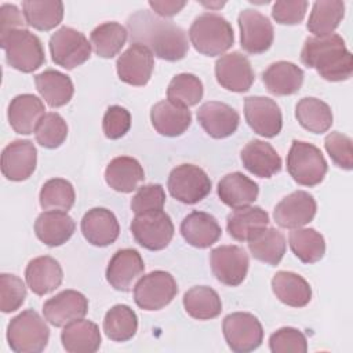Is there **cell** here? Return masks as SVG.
<instances>
[{
	"instance_id": "6da1fadb",
	"label": "cell",
	"mask_w": 353,
	"mask_h": 353,
	"mask_svg": "<svg viewBox=\"0 0 353 353\" xmlns=\"http://www.w3.org/2000/svg\"><path fill=\"white\" fill-rule=\"evenodd\" d=\"M127 30L131 43L145 46L160 59L176 62L189 51L185 29L174 21L157 17L153 11L138 10L127 19Z\"/></svg>"
},
{
	"instance_id": "7a4b0ae2",
	"label": "cell",
	"mask_w": 353,
	"mask_h": 353,
	"mask_svg": "<svg viewBox=\"0 0 353 353\" xmlns=\"http://www.w3.org/2000/svg\"><path fill=\"white\" fill-rule=\"evenodd\" d=\"M301 61L305 66L316 69L327 81H343L353 73L352 52L336 33L307 37L301 51Z\"/></svg>"
},
{
	"instance_id": "3957f363",
	"label": "cell",
	"mask_w": 353,
	"mask_h": 353,
	"mask_svg": "<svg viewBox=\"0 0 353 353\" xmlns=\"http://www.w3.org/2000/svg\"><path fill=\"white\" fill-rule=\"evenodd\" d=\"M189 39L196 51L205 57L226 52L234 43L232 25L222 15L204 12L194 18L189 28Z\"/></svg>"
},
{
	"instance_id": "277c9868",
	"label": "cell",
	"mask_w": 353,
	"mask_h": 353,
	"mask_svg": "<svg viewBox=\"0 0 353 353\" xmlns=\"http://www.w3.org/2000/svg\"><path fill=\"white\" fill-rule=\"evenodd\" d=\"M50 328L46 320L33 309L12 317L7 327V342L17 353H40L47 347Z\"/></svg>"
},
{
	"instance_id": "5b68a950",
	"label": "cell",
	"mask_w": 353,
	"mask_h": 353,
	"mask_svg": "<svg viewBox=\"0 0 353 353\" xmlns=\"http://www.w3.org/2000/svg\"><path fill=\"white\" fill-rule=\"evenodd\" d=\"M0 46L6 52L7 63L22 73H32L46 62L40 39L28 29H14L0 34Z\"/></svg>"
},
{
	"instance_id": "8992f818",
	"label": "cell",
	"mask_w": 353,
	"mask_h": 353,
	"mask_svg": "<svg viewBox=\"0 0 353 353\" xmlns=\"http://www.w3.org/2000/svg\"><path fill=\"white\" fill-rule=\"evenodd\" d=\"M287 171L298 185L312 188L323 182L328 165L317 146L295 139L287 154Z\"/></svg>"
},
{
	"instance_id": "52a82bcc",
	"label": "cell",
	"mask_w": 353,
	"mask_h": 353,
	"mask_svg": "<svg viewBox=\"0 0 353 353\" xmlns=\"http://www.w3.org/2000/svg\"><path fill=\"white\" fill-rule=\"evenodd\" d=\"M130 230L135 241L146 250H164L174 237V223L163 210L135 214Z\"/></svg>"
},
{
	"instance_id": "ba28073f",
	"label": "cell",
	"mask_w": 353,
	"mask_h": 353,
	"mask_svg": "<svg viewBox=\"0 0 353 353\" xmlns=\"http://www.w3.org/2000/svg\"><path fill=\"white\" fill-rule=\"evenodd\" d=\"M167 188L175 200L196 204L210 194L212 185L207 172L199 165L181 164L171 170Z\"/></svg>"
},
{
	"instance_id": "9c48e42d",
	"label": "cell",
	"mask_w": 353,
	"mask_h": 353,
	"mask_svg": "<svg viewBox=\"0 0 353 353\" xmlns=\"http://www.w3.org/2000/svg\"><path fill=\"white\" fill-rule=\"evenodd\" d=\"M178 285L168 272L154 270L142 276L134 287V301L142 310H160L171 303Z\"/></svg>"
},
{
	"instance_id": "30bf717a",
	"label": "cell",
	"mask_w": 353,
	"mask_h": 353,
	"mask_svg": "<svg viewBox=\"0 0 353 353\" xmlns=\"http://www.w3.org/2000/svg\"><path fill=\"white\" fill-rule=\"evenodd\" d=\"M50 52L55 65L72 70L91 57V43L79 30L62 26L50 39Z\"/></svg>"
},
{
	"instance_id": "8fae6325",
	"label": "cell",
	"mask_w": 353,
	"mask_h": 353,
	"mask_svg": "<svg viewBox=\"0 0 353 353\" xmlns=\"http://www.w3.org/2000/svg\"><path fill=\"white\" fill-rule=\"evenodd\" d=\"M222 331L228 346L236 353H248L258 349L263 339L261 321L251 313L236 312L223 319Z\"/></svg>"
},
{
	"instance_id": "7c38bea8",
	"label": "cell",
	"mask_w": 353,
	"mask_h": 353,
	"mask_svg": "<svg viewBox=\"0 0 353 353\" xmlns=\"http://www.w3.org/2000/svg\"><path fill=\"white\" fill-rule=\"evenodd\" d=\"M240 43L245 52L258 55L270 48L274 39L273 25L262 12L245 8L239 14Z\"/></svg>"
},
{
	"instance_id": "4fadbf2b",
	"label": "cell",
	"mask_w": 353,
	"mask_h": 353,
	"mask_svg": "<svg viewBox=\"0 0 353 353\" xmlns=\"http://www.w3.org/2000/svg\"><path fill=\"white\" fill-rule=\"evenodd\" d=\"M210 265L216 280L225 285H240L248 272V255L239 245H219L210 254Z\"/></svg>"
},
{
	"instance_id": "5bb4252c",
	"label": "cell",
	"mask_w": 353,
	"mask_h": 353,
	"mask_svg": "<svg viewBox=\"0 0 353 353\" xmlns=\"http://www.w3.org/2000/svg\"><path fill=\"white\" fill-rule=\"evenodd\" d=\"M215 77L225 90L232 92H245L251 88L255 80V73L248 58L240 51H233L216 59Z\"/></svg>"
},
{
	"instance_id": "9a60e30c",
	"label": "cell",
	"mask_w": 353,
	"mask_h": 353,
	"mask_svg": "<svg viewBox=\"0 0 353 353\" xmlns=\"http://www.w3.org/2000/svg\"><path fill=\"white\" fill-rule=\"evenodd\" d=\"M244 116L251 130L261 137L273 138L281 131V110L272 98L247 97L244 99Z\"/></svg>"
},
{
	"instance_id": "2e32d148",
	"label": "cell",
	"mask_w": 353,
	"mask_h": 353,
	"mask_svg": "<svg viewBox=\"0 0 353 353\" xmlns=\"http://www.w3.org/2000/svg\"><path fill=\"white\" fill-rule=\"evenodd\" d=\"M154 66L153 54L142 44L131 43V46L117 58L116 70L119 79L130 85L142 87L152 77Z\"/></svg>"
},
{
	"instance_id": "e0dca14e",
	"label": "cell",
	"mask_w": 353,
	"mask_h": 353,
	"mask_svg": "<svg viewBox=\"0 0 353 353\" xmlns=\"http://www.w3.org/2000/svg\"><path fill=\"white\" fill-rule=\"evenodd\" d=\"M317 211L314 197L305 192L296 190L285 196L273 211L276 223L284 229L302 228L313 221Z\"/></svg>"
},
{
	"instance_id": "ac0fdd59",
	"label": "cell",
	"mask_w": 353,
	"mask_h": 353,
	"mask_svg": "<svg viewBox=\"0 0 353 353\" xmlns=\"http://www.w3.org/2000/svg\"><path fill=\"white\" fill-rule=\"evenodd\" d=\"M37 150L28 139H15L1 152V172L12 182L28 179L36 170Z\"/></svg>"
},
{
	"instance_id": "d6986e66",
	"label": "cell",
	"mask_w": 353,
	"mask_h": 353,
	"mask_svg": "<svg viewBox=\"0 0 353 353\" xmlns=\"http://www.w3.org/2000/svg\"><path fill=\"white\" fill-rule=\"evenodd\" d=\"M88 312V299L76 290H65L47 299L43 305L44 319L54 327L83 319Z\"/></svg>"
},
{
	"instance_id": "ffe728a7",
	"label": "cell",
	"mask_w": 353,
	"mask_h": 353,
	"mask_svg": "<svg viewBox=\"0 0 353 353\" xmlns=\"http://www.w3.org/2000/svg\"><path fill=\"white\" fill-rule=\"evenodd\" d=\"M197 121L211 138L223 139L236 132L240 116L232 106L223 102L208 101L199 108Z\"/></svg>"
},
{
	"instance_id": "44dd1931",
	"label": "cell",
	"mask_w": 353,
	"mask_h": 353,
	"mask_svg": "<svg viewBox=\"0 0 353 353\" xmlns=\"http://www.w3.org/2000/svg\"><path fill=\"white\" fill-rule=\"evenodd\" d=\"M145 272L141 254L134 248H123L113 254L106 268V280L117 291L127 292Z\"/></svg>"
},
{
	"instance_id": "7402d4cb",
	"label": "cell",
	"mask_w": 353,
	"mask_h": 353,
	"mask_svg": "<svg viewBox=\"0 0 353 353\" xmlns=\"http://www.w3.org/2000/svg\"><path fill=\"white\" fill-rule=\"evenodd\" d=\"M81 233L84 239L95 247H106L114 243L120 233L116 215L106 208L95 207L88 210L81 219Z\"/></svg>"
},
{
	"instance_id": "603a6c76",
	"label": "cell",
	"mask_w": 353,
	"mask_h": 353,
	"mask_svg": "<svg viewBox=\"0 0 353 353\" xmlns=\"http://www.w3.org/2000/svg\"><path fill=\"white\" fill-rule=\"evenodd\" d=\"M44 114L46 108L43 101L33 94L17 95L11 99L7 110L11 128L21 135L33 134Z\"/></svg>"
},
{
	"instance_id": "cb8c5ba5",
	"label": "cell",
	"mask_w": 353,
	"mask_h": 353,
	"mask_svg": "<svg viewBox=\"0 0 353 353\" xmlns=\"http://www.w3.org/2000/svg\"><path fill=\"white\" fill-rule=\"evenodd\" d=\"M25 280L33 294L43 296L62 284L63 270L52 256H37L29 261L25 269Z\"/></svg>"
},
{
	"instance_id": "d4e9b609",
	"label": "cell",
	"mask_w": 353,
	"mask_h": 353,
	"mask_svg": "<svg viewBox=\"0 0 353 353\" xmlns=\"http://www.w3.org/2000/svg\"><path fill=\"white\" fill-rule=\"evenodd\" d=\"M240 159L244 168L259 178H270L281 170V157L276 149L261 139L250 141L241 149Z\"/></svg>"
},
{
	"instance_id": "484cf974",
	"label": "cell",
	"mask_w": 353,
	"mask_h": 353,
	"mask_svg": "<svg viewBox=\"0 0 353 353\" xmlns=\"http://www.w3.org/2000/svg\"><path fill=\"white\" fill-rule=\"evenodd\" d=\"M181 234L188 244L196 248H208L222 236V229L208 212L192 211L181 223Z\"/></svg>"
},
{
	"instance_id": "4316f807",
	"label": "cell",
	"mask_w": 353,
	"mask_h": 353,
	"mask_svg": "<svg viewBox=\"0 0 353 353\" xmlns=\"http://www.w3.org/2000/svg\"><path fill=\"white\" fill-rule=\"evenodd\" d=\"M150 121L160 135L179 137L190 127L192 113L188 108L164 99L152 106Z\"/></svg>"
},
{
	"instance_id": "83f0119b",
	"label": "cell",
	"mask_w": 353,
	"mask_h": 353,
	"mask_svg": "<svg viewBox=\"0 0 353 353\" xmlns=\"http://www.w3.org/2000/svg\"><path fill=\"white\" fill-rule=\"evenodd\" d=\"M76 223L65 211H44L34 222L37 239L48 247L65 244L74 233Z\"/></svg>"
},
{
	"instance_id": "f1b7e54d",
	"label": "cell",
	"mask_w": 353,
	"mask_h": 353,
	"mask_svg": "<svg viewBox=\"0 0 353 353\" xmlns=\"http://www.w3.org/2000/svg\"><path fill=\"white\" fill-rule=\"evenodd\" d=\"M303 70L288 61H277L262 73V81L266 90L276 97L298 92L303 84Z\"/></svg>"
},
{
	"instance_id": "f546056e",
	"label": "cell",
	"mask_w": 353,
	"mask_h": 353,
	"mask_svg": "<svg viewBox=\"0 0 353 353\" xmlns=\"http://www.w3.org/2000/svg\"><path fill=\"white\" fill-rule=\"evenodd\" d=\"M218 197L219 200L236 210L251 205L259 193L258 183L245 176L243 172H230L218 182Z\"/></svg>"
},
{
	"instance_id": "4dcf8cb0",
	"label": "cell",
	"mask_w": 353,
	"mask_h": 353,
	"mask_svg": "<svg viewBox=\"0 0 353 353\" xmlns=\"http://www.w3.org/2000/svg\"><path fill=\"white\" fill-rule=\"evenodd\" d=\"M61 342L69 353H94L99 349L102 338L95 323L79 319L63 327Z\"/></svg>"
},
{
	"instance_id": "1f68e13d",
	"label": "cell",
	"mask_w": 353,
	"mask_h": 353,
	"mask_svg": "<svg viewBox=\"0 0 353 353\" xmlns=\"http://www.w3.org/2000/svg\"><path fill=\"white\" fill-rule=\"evenodd\" d=\"M143 179L145 172L142 165L137 159L130 156L114 157L105 170L106 183L120 193H131Z\"/></svg>"
},
{
	"instance_id": "d6a6232c",
	"label": "cell",
	"mask_w": 353,
	"mask_h": 353,
	"mask_svg": "<svg viewBox=\"0 0 353 353\" xmlns=\"http://www.w3.org/2000/svg\"><path fill=\"white\" fill-rule=\"evenodd\" d=\"M272 290L280 302L291 307H303L312 299L310 284L294 272H277L272 279Z\"/></svg>"
},
{
	"instance_id": "836d02e7",
	"label": "cell",
	"mask_w": 353,
	"mask_h": 353,
	"mask_svg": "<svg viewBox=\"0 0 353 353\" xmlns=\"http://www.w3.org/2000/svg\"><path fill=\"white\" fill-rule=\"evenodd\" d=\"M269 214L261 207H241L233 210L226 218V229L232 239L248 241L254 234L269 225Z\"/></svg>"
},
{
	"instance_id": "e575fe53",
	"label": "cell",
	"mask_w": 353,
	"mask_h": 353,
	"mask_svg": "<svg viewBox=\"0 0 353 353\" xmlns=\"http://www.w3.org/2000/svg\"><path fill=\"white\" fill-rule=\"evenodd\" d=\"M34 83L39 94L51 108L65 106L74 92L70 77L54 69H47L36 74Z\"/></svg>"
},
{
	"instance_id": "d590c367",
	"label": "cell",
	"mask_w": 353,
	"mask_h": 353,
	"mask_svg": "<svg viewBox=\"0 0 353 353\" xmlns=\"http://www.w3.org/2000/svg\"><path fill=\"white\" fill-rule=\"evenodd\" d=\"M247 243L251 255L270 266L280 263L287 247L284 234L279 229L268 226L254 234Z\"/></svg>"
},
{
	"instance_id": "8d00e7d4",
	"label": "cell",
	"mask_w": 353,
	"mask_h": 353,
	"mask_svg": "<svg viewBox=\"0 0 353 353\" xmlns=\"http://www.w3.org/2000/svg\"><path fill=\"white\" fill-rule=\"evenodd\" d=\"M295 117L298 123L313 134L327 132L332 123V112L328 103L314 97H305L295 106Z\"/></svg>"
},
{
	"instance_id": "74e56055",
	"label": "cell",
	"mask_w": 353,
	"mask_h": 353,
	"mask_svg": "<svg viewBox=\"0 0 353 353\" xmlns=\"http://www.w3.org/2000/svg\"><path fill=\"white\" fill-rule=\"evenodd\" d=\"M345 17V3L341 0L314 1L306 28L316 37L331 34Z\"/></svg>"
},
{
	"instance_id": "f35d334b",
	"label": "cell",
	"mask_w": 353,
	"mask_h": 353,
	"mask_svg": "<svg viewBox=\"0 0 353 353\" xmlns=\"http://www.w3.org/2000/svg\"><path fill=\"white\" fill-rule=\"evenodd\" d=\"M186 313L196 320H211L221 314L222 302L215 290L207 285H196L183 295Z\"/></svg>"
},
{
	"instance_id": "ab89813d",
	"label": "cell",
	"mask_w": 353,
	"mask_h": 353,
	"mask_svg": "<svg viewBox=\"0 0 353 353\" xmlns=\"http://www.w3.org/2000/svg\"><path fill=\"white\" fill-rule=\"evenodd\" d=\"M128 30L119 22H103L90 34V43L95 54L101 58H113L124 47Z\"/></svg>"
},
{
	"instance_id": "60d3db41",
	"label": "cell",
	"mask_w": 353,
	"mask_h": 353,
	"mask_svg": "<svg viewBox=\"0 0 353 353\" xmlns=\"http://www.w3.org/2000/svg\"><path fill=\"white\" fill-rule=\"evenodd\" d=\"M290 248L303 263H316L325 254V241L313 228H296L288 236Z\"/></svg>"
},
{
	"instance_id": "b9f144b4",
	"label": "cell",
	"mask_w": 353,
	"mask_h": 353,
	"mask_svg": "<svg viewBox=\"0 0 353 353\" xmlns=\"http://www.w3.org/2000/svg\"><path fill=\"white\" fill-rule=\"evenodd\" d=\"M22 12L29 26L41 32H47L62 22L63 3L25 0L22 3Z\"/></svg>"
},
{
	"instance_id": "7bdbcfd3",
	"label": "cell",
	"mask_w": 353,
	"mask_h": 353,
	"mask_svg": "<svg viewBox=\"0 0 353 353\" xmlns=\"http://www.w3.org/2000/svg\"><path fill=\"white\" fill-rule=\"evenodd\" d=\"M138 330V317L127 305H114L103 319L105 335L114 342H127L132 339Z\"/></svg>"
},
{
	"instance_id": "ee69618b",
	"label": "cell",
	"mask_w": 353,
	"mask_h": 353,
	"mask_svg": "<svg viewBox=\"0 0 353 353\" xmlns=\"http://www.w3.org/2000/svg\"><path fill=\"white\" fill-rule=\"evenodd\" d=\"M76 200L73 185L63 178L48 179L40 190L39 201L43 210L68 212Z\"/></svg>"
},
{
	"instance_id": "f6af8a7d",
	"label": "cell",
	"mask_w": 353,
	"mask_h": 353,
	"mask_svg": "<svg viewBox=\"0 0 353 353\" xmlns=\"http://www.w3.org/2000/svg\"><path fill=\"white\" fill-rule=\"evenodd\" d=\"M204 94L201 80L192 73H181L172 77L167 88V99L183 106L190 108L197 105Z\"/></svg>"
},
{
	"instance_id": "bcb514c9",
	"label": "cell",
	"mask_w": 353,
	"mask_h": 353,
	"mask_svg": "<svg viewBox=\"0 0 353 353\" xmlns=\"http://www.w3.org/2000/svg\"><path fill=\"white\" fill-rule=\"evenodd\" d=\"M34 137L39 145L47 149L59 148L68 137V124L57 112L46 113L36 127Z\"/></svg>"
},
{
	"instance_id": "7dc6e473",
	"label": "cell",
	"mask_w": 353,
	"mask_h": 353,
	"mask_svg": "<svg viewBox=\"0 0 353 353\" xmlns=\"http://www.w3.org/2000/svg\"><path fill=\"white\" fill-rule=\"evenodd\" d=\"M26 298V287L22 279L15 274H0V309L3 313L18 310Z\"/></svg>"
},
{
	"instance_id": "c3c4849f",
	"label": "cell",
	"mask_w": 353,
	"mask_h": 353,
	"mask_svg": "<svg viewBox=\"0 0 353 353\" xmlns=\"http://www.w3.org/2000/svg\"><path fill=\"white\" fill-rule=\"evenodd\" d=\"M269 349L273 353H305L307 352V341L299 330L283 327L270 335Z\"/></svg>"
},
{
	"instance_id": "681fc988",
	"label": "cell",
	"mask_w": 353,
	"mask_h": 353,
	"mask_svg": "<svg viewBox=\"0 0 353 353\" xmlns=\"http://www.w3.org/2000/svg\"><path fill=\"white\" fill-rule=\"evenodd\" d=\"M324 146L331 160L339 168H343L347 171L353 168V149H352L350 137L339 131H332L325 137Z\"/></svg>"
},
{
	"instance_id": "f907efd6",
	"label": "cell",
	"mask_w": 353,
	"mask_h": 353,
	"mask_svg": "<svg viewBox=\"0 0 353 353\" xmlns=\"http://www.w3.org/2000/svg\"><path fill=\"white\" fill-rule=\"evenodd\" d=\"M165 204V192L159 183L143 185L138 189V192L131 199V210L135 214L163 210Z\"/></svg>"
},
{
	"instance_id": "816d5d0a",
	"label": "cell",
	"mask_w": 353,
	"mask_h": 353,
	"mask_svg": "<svg viewBox=\"0 0 353 353\" xmlns=\"http://www.w3.org/2000/svg\"><path fill=\"white\" fill-rule=\"evenodd\" d=\"M131 127V114L130 112L119 105L109 106L103 114L102 130L106 138L119 139L124 137Z\"/></svg>"
},
{
	"instance_id": "f5cc1de1",
	"label": "cell",
	"mask_w": 353,
	"mask_h": 353,
	"mask_svg": "<svg viewBox=\"0 0 353 353\" xmlns=\"http://www.w3.org/2000/svg\"><path fill=\"white\" fill-rule=\"evenodd\" d=\"M307 6V1H276L272 17L280 25H296L305 18Z\"/></svg>"
},
{
	"instance_id": "db71d44e",
	"label": "cell",
	"mask_w": 353,
	"mask_h": 353,
	"mask_svg": "<svg viewBox=\"0 0 353 353\" xmlns=\"http://www.w3.org/2000/svg\"><path fill=\"white\" fill-rule=\"evenodd\" d=\"M23 12L18 10L17 6L4 3L0 7V34L8 33L14 29H25L26 19L22 17Z\"/></svg>"
},
{
	"instance_id": "11a10c76",
	"label": "cell",
	"mask_w": 353,
	"mask_h": 353,
	"mask_svg": "<svg viewBox=\"0 0 353 353\" xmlns=\"http://www.w3.org/2000/svg\"><path fill=\"white\" fill-rule=\"evenodd\" d=\"M149 7L161 18H170L176 15L185 6L186 1H176V0H163V1H149Z\"/></svg>"
},
{
	"instance_id": "9f6ffc18",
	"label": "cell",
	"mask_w": 353,
	"mask_h": 353,
	"mask_svg": "<svg viewBox=\"0 0 353 353\" xmlns=\"http://www.w3.org/2000/svg\"><path fill=\"white\" fill-rule=\"evenodd\" d=\"M225 3H203V6L205 7H210V8H219L222 7Z\"/></svg>"
}]
</instances>
